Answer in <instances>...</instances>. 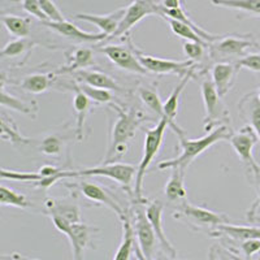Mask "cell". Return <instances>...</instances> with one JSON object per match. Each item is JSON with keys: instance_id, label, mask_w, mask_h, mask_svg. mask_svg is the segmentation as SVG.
<instances>
[{"instance_id": "obj_12", "label": "cell", "mask_w": 260, "mask_h": 260, "mask_svg": "<svg viewBox=\"0 0 260 260\" xmlns=\"http://www.w3.org/2000/svg\"><path fill=\"white\" fill-rule=\"evenodd\" d=\"M134 203H137V206L132 213V219H133L139 248L145 259H154L156 254V242L159 241L152 224L146 215V207H143L146 202H134Z\"/></svg>"}, {"instance_id": "obj_3", "label": "cell", "mask_w": 260, "mask_h": 260, "mask_svg": "<svg viewBox=\"0 0 260 260\" xmlns=\"http://www.w3.org/2000/svg\"><path fill=\"white\" fill-rule=\"evenodd\" d=\"M255 48H260V43L252 34H226L208 45V57L215 62H237Z\"/></svg>"}, {"instance_id": "obj_30", "label": "cell", "mask_w": 260, "mask_h": 260, "mask_svg": "<svg viewBox=\"0 0 260 260\" xmlns=\"http://www.w3.org/2000/svg\"><path fill=\"white\" fill-rule=\"evenodd\" d=\"M0 138L17 146L31 145L32 142V139L26 138L21 134L18 126L13 121V118L7 115L6 112H2V115H0Z\"/></svg>"}, {"instance_id": "obj_41", "label": "cell", "mask_w": 260, "mask_h": 260, "mask_svg": "<svg viewBox=\"0 0 260 260\" xmlns=\"http://www.w3.org/2000/svg\"><path fill=\"white\" fill-rule=\"evenodd\" d=\"M236 248L243 255V259H252L255 254L260 252V238H252V240L243 241L237 243Z\"/></svg>"}, {"instance_id": "obj_4", "label": "cell", "mask_w": 260, "mask_h": 260, "mask_svg": "<svg viewBox=\"0 0 260 260\" xmlns=\"http://www.w3.org/2000/svg\"><path fill=\"white\" fill-rule=\"evenodd\" d=\"M167 127H169V122L167 118H159L152 129H146L145 132V146H143V156L141 159L139 166L137 167L136 182H134V202H147L142 195L143 180L150 168L151 162L154 161L155 157L159 154L162 145V138L166 133Z\"/></svg>"}, {"instance_id": "obj_29", "label": "cell", "mask_w": 260, "mask_h": 260, "mask_svg": "<svg viewBox=\"0 0 260 260\" xmlns=\"http://www.w3.org/2000/svg\"><path fill=\"white\" fill-rule=\"evenodd\" d=\"M0 102H2V107L3 108H9V110H13L16 112H20L22 115H26L31 118H36L38 115V103L36 101H22V99H18V98L13 96V95L9 94L7 91L6 86H2V98H0Z\"/></svg>"}, {"instance_id": "obj_23", "label": "cell", "mask_w": 260, "mask_h": 260, "mask_svg": "<svg viewBox=\"0 0 260 260\" xmlns=\"http://www.w3.org/2000/svg\"><path fill=\"white\" fill-rule=\"evenodd\" d=\"M73 76L74 80L80 83H86V85L99 87V89H107L111 91L122 92V94L127 92L116 82L115 78L111 77L110 74L98 71V69H81V71L74 72Z\"/></svg>"}, {"instance_id": "obj_15", "label": "cell", "mask_w": 260, "mask_h": 260, "mask_svg": "<svg viewBox=\"0 0 260 260\" xmlns=\"http://www.w3.org/2000/svg\"><path fill=\"white\" fill-rule=\"evenodd\" d=\"M61 87L62 89L71 90V91L74 92L73 108L74 113H76V127H74L73 136L77 141H82V139L85 138L86 118H87V115H89L91 107L95 106V103L80 89L77 81H72V82L64 83V85H61Z\"/></svg>"}, {"instance_id": "obj_14", "label": "cell", "mask_w": 260, "mask_h": 260, "mask_svg": "<svg viewBox=\"0 0 260 260\" xmlns=\"http://www.w3.org/2000/svg\"><path fill=\"white\" fill-rule=\"evenodd\" d=\"M137 55H138V59L141 60L143 67L148 72L159 74V76H162V74H177L180 77H183L185 74L189 73L192 65H195V62L189 59L185 60V61H175V60L151 56V55H146L145 52H142L138 48H137Z\"/></svg>"}, {"instance_id": "obj_13", "label": "cell", "mask_w": 260, "mask_h": 260, "mask_svg": "<svg viewBox=\"0 0 260 260\" xmlns=\"http://www.w3.org/2000/svg\"><path fill=\"white\" fill-rule=\"evenodd\" d=\"M65 186L72 189L73 191L80 192L82 197H85V198L89 199V201L95 202V203L101 204V206L108 207L118 216V219L120 220H121L125 216V213L127 212V210H125V208L122 207L121 204H120V202H118L111 192L107 191L103 186L98 185V183L90 182V181H81V182L77 183H65Z\"/></svg>"}, {"instance_id": "obj_46", "label": "cell", "mask_w": 260, "mask_h": 260, "mask_svg": "<svg viewBox=\"0 0 260 260\" xmlns=\"http://www.w3.org/2000/svg\"><path fill=\"white\" fill-rule=\"evenodd\" d=\"M252 185H254V186H255V189H256V191H257V195H260V176H259V177H257V180L255 181V182L252 183Z\"/></svg>"}, {"instance_id": "obj_7", "label": "cell", "mask_w": 260, "mask_h": 260, "mask_svg": "<svg viewBox=\"0 0 260 260\" xmlns=\"http://www.w3.org/2000/svg\"><path fill=\"white\" fill-rule=\"evenodd\" d=\"M53 225L60 233L67 236L72 246L74 259H81L87 247H92V238L95 233L101 231L99 228L91 226L86 222H71L60 216H50Z\"/></svg>"}, {"instance_id": "obj_38", "label": "cell", "mask_w": 260, "mask_h": 260, "mask_svg": "<svg viewBox=\"0 0 260 260\" xmlns=\"http://www.w3.org/2000/svg\"><path fill=\"white\" fill-rule=\"evenodd\" d=\"M77 83L78 86H80V89L82 90L95 104H107V106H110L111 103L115 102V96L111 94V90L99 89V87H94V86L86 85V83Z\"/></svg>"}, {"instance_id": "obj_6", "label": "cell", "mask_w": 260, "mask_h": 260, "mask_svg": "<svg viewBox=\"0 0 260 260\" xmlns=\"http://www.w3.org/2000/svg\"><path fill=\"white\" fill-rule=\"evenodd\" d=\"M173 217L187 222V225L191 228L194 226L195 231L204 232L207 229V233L219 225L232 222V220L225 213H217L207 208L192 206L186 201L181 202L178 208L173 213Z\"/></svg>"}, {"instance_id": "obj_2", "label": "cell", "mask_w": 260, "mask_h": 260, "mask_svg": "<svg viewBox=\"0 0 260 260\" xmlns=\"http://www.w3.org/2000/svg\"><path fill=\"white\" fill-rule=\"evenodd\" d=\"M232 134H233V130L231 129V126L224 124L216 126L215 129L211 130L210 133H207L206 136L201 137V138L198 139L186 138V134L180 136L178 137L181 148L180 155L173 157V159L161 161L159 166H157V169L164 171V169H172L178 167V168H182L186 171V168H189L190 164H191L199 155L203 154L204 151H207L208 148H211L217 142L229 141Z\"/></svg>"}, {"instance_id": "obj_17", "label": "cell", "mask_w": 260, "mask_h": 260, "mask_svg": "<svg viewBox=\"0 0 260 260\" xmlns=\"http://www.w3.org/2000/svg\"><path fill=\"white\" fill-rule=\"evenodd\" d=\"M195 76H197V64L192 65L191 69L189 71V73L185 74L183 77H181L180 82L177 83V86L173 89V91L171 92V95L167 98V101L164 102V112H166V118L169 122V127L175 132L177 137L186 134L185 133V130H183L182 127L178 126L175 121L178 112V102H180V96L181 94H182L183 89L186 87L187 83H189L190 81H191V78H194Z\"/></svg>"}, {"instance_id": "obj_31", "label": "cell", "mask_w": 260, "mask_h": 260, "mask_svg": "<svg viewBox=\"0 0 260 260\" xmlns=\"http://www.w3.org/2000/svg\"><path fill=\"white\" fill-rule=\"evenodd\" d=\"M36 46L37 42L30 39L29 37L17 38L12 42H8L4 46L2 52H0V56L3 57V59H18V57H22L26 61L29 55L31 53L32 48L36 47Z\"/></svg>"}, {"instance_id": "obj_10", "label": "cell", "mask_w": 260, "mask_h": 260, "mask_svg": "<svg viewBox=\"0 0 260 260\" xmlns=\"http://www.w3.org/2000/svg\"><path fill=\"white\" fill-rule=\"evenodd\" d=\"M162 16V6L161 0H134L133 3L126 7V12H125L124 18L121 20L118 25L117 30L113 32L112 36L104 39V42H110L112 39L122 37L125 34H129L130 29L139 24L141 21L148 16Z\"/></svg>"}, {"instance_id": "obj_27", "label": "cell", "mask_w": 260, "mask_h": 260, "mask_svg": "<svg viewBox=\"0 0 260 260\" xmlns=\"http://www.w3.org/2000/svg\"><path fill=\"white\" fill-rule=\"evenodd\" d=\"M56 72L48 73H32L24 77V80L18 83V87L29 94H42L51 89L57 81Z\"/></svg>"}, {"instance_id": "obj_45", "label": "cell", "mask_w": 260, "mask_h": 260, "mask_svg": "<svg viewBox=\"0 0 260 260\" xmlns=\"http://www.w3.org/2000/svg\"><path fill=\"white\" fill-rule=\"evenodd\" d=\"M246 219L248 222L260 226V195H257V198L252 202V204L248 208L247 213H246Z\"/></svg>"}, {"instance_id": "obj_19", "label": "cell", "mask_w": 260, "mask_h": 260, "mask_svg": "<svg viewBox=\"0 0 260 260\" xmlns=\"http://www.w3.org/2000/svg\"><path fill=\"white\" fill-rule=\"evenodd\" d=\"M162 211H164V204L160 201H152L146 206V215L152 224L160 247L162 248V251L167 256L171 257V259H176L178 255L177 250L169 242L166 232H164V228H162Z\"/></svg>"}, {"instance_id": "obj_37", "label": "cell", "mask_w": 260, "mask_h": 260, "mask_svg": "<svg viewBox=\"0 0 260 260\" xmlns=\"http://www.w3.org/2000/svg\"><path fill=\"white\" fill-rule=\"evenodd\" d=\"M0 204L2 206L22 208V210L31 207V203L27 201L24 194H20L16 190L7 187L6 185H2V187H0Z\"/></svg>"}, {"instance_id": "obj_1", "label": "cell", "mask_w": 260, "mask_h": 260, "mask_svg": "<svg viewBox=\"0 0 260 260\" xmlns=\"http://www.w3.org/2000/svg\"><path fill=\"white\" fill-rule=\"evenodd\" d=\"M115 112V120L111 121L110 141L103 162H115L126 155L130 141L136 137L137 132L147 120V115L141 110L125 108L120 103H111L108 106Z\"/></svg>"}, {"instance_id": "obj_26", "label": "cell", "mask_w": 260, "mask_h": 260, "mask_svg": "<svg viewBox=\"0 0 260 260\" xmlns=\"http://www.w3.org/2000/svg\"><path fill=\"white\" fill-rule=\"evenodd\" d=\"M238 111L243 120L254 127L256 134L260 133V99L256 91L246 94L238 103Z\"/></svg>"}, {"instance_id": "obj_8", "label": "cell", "mask_w": 260, "mask_h": 260, "mask_svg": "<svg viewBox=\"0 0 260 260\" xmlns=\"http://www.w3.org/2000/svg\"><path fill=\"white\" fill-rule=\"evenodd\" d=\"M202 98L204 103V130L211 132L219 125H231V115L222 102V96L217 92L212 80L204 78L201 85Z\"/></svg>"}, {"instance_id": "obj_20", "label": "cell", "mask_w": 260, "mask_h": 260, "mask_svg": "<svg viewBox=\"0 0 260 260\" xmlns=\"http://www.w3.org/2000/svg\"><path fill=\"white\" fill-rule=\"evenodd\" d=\"M122 222V241L118 246L117 251H116L113 259L115 260H129L136 251V255L138 259H145L139 248L138 241H137L136 229H134L133 219H132V213L127 211L125 216L121 219Z\"/></svg>"}, {"instance_id": "obj_28", "label": "cell", "mask_w": 260, "mask_h": 260, "mask_svg": "<svg viewBox=\"0 0 260 260\" xmlns=\"http://www.w3.org/2000/svg\"><path fill=\"white\" fill-rule=\"evenodd\" d=\"M185 169L182 168H172V175L169 181L164 187V195L169 203H177L183 202L186 199V189H185Z\"/></svg>"}, {"instance_id": "obj_5", "label": "cell", "mask_w": 260, "mask_h": 260, "mask_svg": "<svg viewBox=\"0 0 260 260\" xmlns=\"http://www.w3.org/2000/svg\"><path fill=\"white\" fill-rule=\"evenodd\" d=\"M136 175V167L132 166V164H124V162H103L102 166L92 167V168L62 172L64 180H67V178L90 177V176H102V177L110 178V180L120 183L124 189L127 190V194L130 195H133L132 185H133Z\"/></svg>"}, {"instance_id": "obj_9", "label": "cell", "mask_w": 260, "mask_h": 260, "mask_svg": "<svg viewBox=\"0 0 260 260\" xmlns=\"http://www.w3.org/2000/svg\"><path fill=\"white\" fill-rule=\"evenodd\" d=\"M257 141H259V137L256 132L248 124L241 127L238 132H233L229 138L231 146L245 164V168L248 173V180L251 183H254L260 176V166L255 161L254 155H252V150L256 146Z\"/></svg>"}, {"instance_id": "obj_40", "label": "cell", "mask_w": 260, "mask_h": 260, "mask_svg": "<svg viewBox=\"0 0 260 260\" xmlns=\"http://www.w3.org/2000/svg\"><path fill=\"white\" fill-rule=\"evenodd\" d=\"M182 50L186 57L192 60L195 64H202L206 57L208 59V45H204V43L186 41L183 43Z\"/></svg>"}, {"instance_id": "obj_33", "label": "cell", "mask_w": 260, "mask_h": 260, "mask_svg": "<svg viewBox=\"0 0 260 260\" xmlns=\"http://www.w3.org/2000/svg\"><path fill=\"white\" fill-rule=\"evenodd\" d=\"M2 22L7 31L16 38H25V37H29L31 32V18L30 17L4 15L2 16Z\"/></svg>"}, {"instance_id": "obj_32", "label": "cell", "mask_w": 260, "mask_h": 260, "mask_svg": "<svg viewBox=\"0 0 260 260\" xmlns=\"http://www.w3.org/2000/svg\"><path fill=\"white\" fill-rule=\"evenodd\" d=\"M210 2L215 7L236 9L243 16L260 17V0H210Z\"/></svg>"}, {"instance_id": "obj_24", "label": "cell", "mask_w": 260, "mask_h": 260, "mask_svg": "<svg viewBox=\"0 0 260 260\" xmlns=\"http://www.w3.org/2000/svg\"><path fill=\"white\" fill-rule=\"evenodd\" d=\"M45 213L48 216H60L71 222L81 221V211L77 202L71 198H47L45 201Z\"/></svg>"}, {"instance_id": "obj_36", "label": "cell", "mask_w": 260, "mask_h": 260, "mask_svg": "<svg viewBox=\"0 0 260 260\" xmlns=\"http://www.w3.org/2000/svg\"><path fill=\"white\" fill-rule=\"evenodd\" d=\"M164 20L167 21L171 26L172 31L175 32L176 36L180 37L182 39H186V41L190 42H199V43H204V45H210L207 42L204 41L201 36H199V32L191 27L190 25L185 24L182 21L175 20V18H169V17H162Z\"/></svg>"}, {"instance_id": "obj_42", "label": "cell", "mask_w": 260, "mask_h": 260, "mask_svg": "<svg viewBox=\"0 0 260 260\" xmlns=\"http://www.w3.org/2000/svg\"><path fill=\"white\" fill-rule=\"evenodd\" d=\"M41 8L46 16H47L48 21H64L65 17L59 9V7L55 4L53 0H39Z\"/></svg>"}, {"instance_id": "obj_21", "label": "cell", "mask_w": 260, "mask_h": 260, "mask_svg": "<svg viewBox=\"0 0 260 260\" xmlns=\"http://www.w3.org/2000/svg\"><path fill=\"white\" fill-rule=\"evenodd\" d=\"M240 69L241 68L236 62L228 61L215 62L211 68V80H212L217 92L222 98L233 89Z\"/></svg>"}, {"instance_id": "obj_34", "label": "cell", "mask_w": 260, "mask_h": 260, "mask_svg": "<svg viewBox=\"0 0 260 260\" xmlns=\"http://www.w3.org/2000/svg\"><path fill=\"white\" fill-rule=\"evenodd\" d=\"M139 99L146 104L147 108L154 111L159 118H166V112H164V103L160 99L159 94L154 87L150 86H141L138 89Z\"/></svg>"}, {"instance_id": "obj_44", "label": "cell", "mask_w": 260, "mask_h": 260, "mask_svg": "<svg viewBox=\"0 0 260 260\" xmlns=\"http://www.w3.org/2000/svg\"><path fill=\"white\" fill-rule=\"evenodd\" d=\"M22 9L30 16H34L39 21H48L47 16L43 13L39 0H22Z\"/></svg>"}, {"instance_id": "obj_25", "label": "cell", "mask_w": 260, "mask_h": 260, "mask_svg": "<svg viewBox=\"0 0 260 260\" xmlns=\"http://www.w3.org/2000/svg\"><path fill=\"white\" fill-rule=\"evenodd\" d=\"M67 64L56 69L57 74H73L74 72L86 69L95 64L94 51L91 48H74L65 52Z\"/></svg>"}, {"instance_id": "obj_16", "label": "cell", "mask_w": 260, "mask_h": 260, "mask_svg": "<svg viewBox=\"0 0 260 260\" xmlns=\"http://www.w3.org/2000/svg\"><path fill=\"white\" fill-rule=\"evenodd\" d=\"M42 25L47 29L52 30L59 36L69 39L73 42H81V43H98L103 42L107 38L104 32H87L81 30L80 27L76 26L69 21H41Z\"/></svg>"}, {"instance_id": "obj_43", "label": "cell", "mask_w": 260, "mask_h": 260, "mask_svg": "<svg viewBox=\"0 0 260 260\" xmlns=\"http://www.w3.org/2000/svg\"><path fill=\"white\" fill-rule=\"evenodd\" d=\"M236 64L238 65L241 69L245 68L248 69V71L260 73V52L247 53L246 56L241 57Z\"/></svg>"}, {"instance_id": "obj_18", "label": "cell", "mask_w": 260, "mask_h": 260, "mask_svg": "<svg viewBox=\"0 0 260 260\" xmlns=\"http://www.w3.org/2000/svg\"><path fill=\"white\" fill-rule=\"evenodd\" d=\"M208 236L212 238H224L222 241L226 242L238 243L252 238H260V226L259 225H248V226L233 225L232 222H228L216 226L208 233Z\"/></svg>"}, {"instance_id": "obj_11", "label": "cell", "mask_w": 260, "mask_h": 260, "mask_svg": "<svg viewBox=\"0 0 260 260\" xmlns=\"http://www.w3.org/2000/svg\"><path fill=\"white\" fill-rule=\"evenodd\" d=\"M98 47H99L98 48L99 52L104 53L108 60L120 69H124V71L134 74H142V76L148 73L147 69L138 59L137 46L132 42L130 37H127V43L125 45H102Z\"/></svg>"}, {"instance_id": "obj_39", "label": "cell", "mask_w": 260, "mask_h": 260, "mask_svg": "<svg viewBox=\"0 0 260 260\" xmlns=\"http://www.w3.org/2000/svg\"><path fill=\"white\" fill-rule=\"evenodd\" d=\"M2 180H11L17 181V182L24 183H36L38 181L43 180V176L39 172H22V171H12V169L2 168L0 171Z\"/></svg>"}, {"instance_id": "obj_47", "label": "cell", "mask_w": 260, "mask_h": 260, "mask_svg": "<svg viewBox=\"0 0 260 260\" xmlns=\"http://www.w3.org/2000/svg\"><path fill=\"white\" fill-rule=\"evenodd\" d=\"M257 96H259V99H260V87H259V90H257Z\"/></svg>"}, {"instance_id": "obj_22", "label": "cell", "mask_w": 260, "mask_h": 260, "mask_svg": "<svg viewBox=\"0 0 260 260\" xmlns=\"http://www.w3.org/2000/svg\"><path fill=\"white\" fill-rule=\"evenodd\" d=\"M125 12H126V7L118 8L116 11L107 15H92V13H76L73 16V20L83 21V22H89V24H94L98 29L104 32L108 37H111L113 32L117 30L118 25L124 18Z\"/></svg>"}, {"instance_id": "obj_35", "label": "cell", "mask_w": 260, "mask_h": 260, "mask_svg": "<svg viewBox=\"0 0 260 260\" xmlns=\"http://www.w3.org/2000/svg\"><path fill=\"white\" fill-rule=\"evenodd\" d=\"M38 148L42 154L57 159L62 156L65 150V139L60 134H48L42 141H39Z\"/></svg>"}]
</instances>
